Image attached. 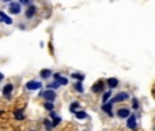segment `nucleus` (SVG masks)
<instances>
[{
    "mask_svg": "<svg viewBox=\"0 0 155 131\" xmlns=\"http://www.w3.org/2000/svg\"><path fill=\"white\" fill-rule=\"evenodd\" d=\"M44 98L46 101H50V102H53V101L56 100V93L50 89V90H46V92H44Z\"/></svg>",
    "mask_w": 155,
    "mask_h": 131,
    "instance_id": "obj_1",
    "label": "nucleus"
},
{
    "mask_svg": "<svg viewBox=\"0 0 155 131\" xmlns=\"http://www.w3.org/2000/svg\"><path fill=\"white\" fill-rule=\"evenodd\" d=\"M127 126H128V127H129L131 130H135V128H136L137 127V123H136V118H135V116H133V115H132V116H128V120H127Z\"/></svg>",
    "mask_w": 155,
    "mask_h": 131,
    "instance_id": "obj_2",
    "label": "nucleus"
},
{
    "mask_svg": "<svg viewBox=\"0 0 155 131\" xmlns=\"http://www.w3.org/2000/svg\"><path fill=\"white\" fill-rule=\"evenodd\" d=\"M26 87L29 89V90H37V89H40L41 87V83L37 81H30L26 83Z\"/></svg>",
    "mask_w": 155,
    "mask_h": 131,
    "instance_id": "obj_3",
    "label": "nucleus"
},
{
    "mask_svg": "<svg viewBox=\"0 0 155 131\" xmlns=\"http://www.w3.org/2000/svg\"><path fill=\"white\" fill-rule=\"evenodd\" d=\"M10 13L16 15V14L20 13V4L19 3H11L10 4Z\"/></svg>",
    "mask_w": 155,
    "mask_h": 131,
    "instance_id": "obj_4",
    "label": "nucleus"
},
{
    "mask_svg": "<svg viewBox=\"0 0 155 131\" xmlns=\"http://www.w3.org/2000/svg\"><path fill=\"white\" fill-rule=\"evenodd\" d=\"M128 97H129V96H128V93H118L117 96H116V97H114V98L110 101V102H112V104H114V102H118V101H124V100H127Z\"/></svg>",
    "mask_w": 155,
    "mask_h": 131,
    "instance_id": "obj_5",
    "label": "nucleus"
},
{
    "mask_svg": "<svg viewBox=\"0 0 155 131\" xmlns=\"http://www.w3.org/2000/svg\"><path fill=\"white\" fill-rule=\"evenodd\" d=\"M13 89H14V86L11 85V83L6 85V86H4V89H3V94H4L6 97H8V96L11 94V92H13Z\"/></svg>",
    "mask_w": 155,
    "mask_h": 131,
    "instance_id": "obj_6",
    "label": "nucleus"
},
{
    "mask_svg": "<svg viewBox=\"0 0 155 131\" xmlns=\"http://www.w3.org/2000/svg\"><path fill=\"white\" fill-rule=\"evenodd\" d=\"M120 118H128L131 115L129 109H127V108H123V109H118V113H117Z\"/></svg>",
    "mask_w": 155,
    "mask_h": 131,
    "instance_id": "obj_7",
    "label": "nucleus"
},
{
    "mask_svg": "<svg viewBox=\"0 0 155 131\" xmlns=\"http://www.w3.org/2000/svg\"><path fill=\"white\" fill-rule=\"evenodd\" d=\"M104 90V82H98L93 86V92L94 93H98V92H102Z\"/></svg>",
    "mask_w": 155,
    "mask_h": 131,
    "instance_id": "obj_8",
    "label": "nucleus"
},
{
    "mask_svg": "<svg viewBox=\"0 0 155 131\" xmlns=\"http://www.w3.org/2000/svg\"><path fill=\"white\" fill-rule=\"evenodd\" d=\"M36 11H37L36 6H30L29 8H27V11H26V17H27V18H31V17L36 14Z\"/></svg>",
    "mask_w": 155,
    "mask_h": 131,
    "instance_id": "obj_9",
    "label": "nucleus"
},
{
    "mask_svg": "<svg viewBox=\"0 0 155 131\" xmlns=\"http://www.w3.org/2000/svg\"><path fill=\"white\" fill-rule=\"evenodd\" d=\"M0 19H1V21H4V22H6L7 25L13 23V21H11V18H10V17H7L6 14L3 13V11H0Z\"/></svg>",
    "mask_w": 155,
    "mask_h": 131,
    "instance_id": "obj_10",
    "label": "nucleus"
},
{
    "mask_svg": "<svg viewBox=\"0 0 155 131\" xmlns=\"http://www.w3.org/2000/svg\"><path fill=\"white\" fill-rule=\"evenodd\" d=\"M55 81L60 82V85H67V79H65V78H63L60 74H55Z\"/></svg>",
    "mask_w": 155,
    "mask_h": 131,
    "instance_id": "obj_11",
    "label": "nucleus"
},
{
    "mask_svg": "<svg viewBox=\"0 0 155 131\" xmlns=\"http://www.w3.org/2000/svg\"><path fill=\"white\" fill-rule=\"evenodd\" d=\"M108 85H109V87H117L118 81L116 78H109V79H108Z\"/></svg>",
    "mask_w": 155,
    "mask_h": 131,
    "instance_id": "obj_12",
    "label": "nucleus"
},
{
    "mask_svg": "<svg viewBox=\"0 0 155 131\" xmlns=\"http://www.w3.org/2000/svg\"><path fill=\"white\" fill-rule=\"evenodd\" d=\"M14 115H15L16 120H23V116H25V115H23V109H16Z\"/></svg>",
    "mask_w": 155,
    "mask_h": 131,
    "instance_id": "obj_13",
    "label": "nucleus"
},
{
    "mask_svg": "<svg viewBox=\"0 0 155 131\" xmlns=\"http://www.w3.org/2000/svg\"><path fill=\"white\" fill-rule=\"evenodd\" d=\"M102 109H104L108 115H110V116H112V102H110V104H105V105L102 106Z\"/></svg>",
    "mask_w": 155,
    "mask_h": 131,
    "instance_id": "obj_14",
    "label": "nucleus"
},
{
    "mask_svg": "<svg viewBox=\"0 0 155 131\" xmlns=\"http://www.w3.org/2000/svg\"><path fill=\"white\" fill-rule=\"evenodd\" d=\"M76 113V118L78 119H86L87 118V113L84 111H79V112H75Z\"/></svg>",
    "mask_w": 155,
    "mask_h": 131,
    "instance_id": "obj_15",
    "label": "nucleus"
},
{
    "mask_svg": "<svg viewBox=\"0 0 155 131\" xmlns=\"http://www.w3.org/2000/svg\"><path fill=\"white\" fill-rule=\"evenodd\" d=\"M50 74H52L50 70H42V71H41V76H42V78H48Z\"/></svg>",
    "mask_w": 155,
    "mask_h": 131,
    "instance_id": "obj_16",
    "label": "nucleus"
},
{
    "mask_svg": "<svg viewBox=\"0 0 155 131\" xmlns=\"http://www.w3.org/2000/svg\"><path fill=\"white\" fill-rule=\"evenodd\" d=\"M75 90H76V92H79V93H83V86H82L80 82H78V83L75 85Z\"/></svg>",
    "mask_w": 155,
    "mask_h": 131,
    "instance_id": "obj_17",
    "label": "nucleus"
},
{
    "mask_svg": "<svg viewBox=\"0 0 155 131\" xmlns=\"http://www.w3.org/2000/svg\"><path fill=\"white\" fill-rule=\"evenodd\" d=\"M76 108H79V104H78V102H72V104H71V106H69L71 112H76Z\"/></svg>",
    "mask_w": 155,
    "mask_h": 131,
    "instance_id": "obj_18",
    "label": "nucleus"
},
{
    "mask_svg": "<svg viewBox=\"0 0 155 131\" xmlns=\"http://www.w3.org/2000/svg\"><path fill=\"white\" fill-rule=\"evenodd\" d=\"M59 86H60V82H57V81H55L53 83H49V85H48V87H50V89H57Z\"/></svg>",
    "mask_w": 155,
    "mask_h": 131,
    "instance_id": "obj_19",
    "label": "nucleus"
},
{
    "mask_svg": "<svg viewBox=\"0 0 155 131\" xmlns=\"http://www.w3.org/2000/svg\"><path fill=\"white\" fill-rule=\"evenodd\" d=\"M45 109H48V111H52V109H53V104H52L50 101L45 102Z\"/></svg>",
    "mask_w": 155,
    "mask_h": 131,
    "instance_id": "obj_20",
    "label": "nucleus"
},
{
    "mask_svg": "<svg viewBox=\"0 0 155 131\" xmlns=\"http://www.w3.org/2000/svg\"><path fill=\"white\" fill-rule=\"evenodd\" d=\"M72 76H74V78H76V79H79V81H83V78H84L82 74H76V72H75V74H72Z\"/></svg>",
    "mask_w": 155,
    "mask_h": 131,
    "instance_id": "obj_21",
    "label": "nucleus"
},
{
    "mask_svg": "<svg viewBox=\"0 0 155 131\" xmlns=\"http://www.w3.org/2000/svg\"><path fill=\"white\" fill-rule=\"evenodd\" d=\"M109 97H110V92H106V93L104 94V98H102V101H104V102H106V101L109 100Z\"/></svg>",
    "mask_w": 155,
    "mask_h": 131,
    "instance_id": "obj_22",
    "label": "nucleus"
},
{
    "mask_svg": "<svg viewBox=\"0 0 155 131\" xmlns=\"http://www.w3.org/2000/svg\"><path fill=\"white\" fill-rule=\"evenodd\" d=\"M60 120H61L60 118H57V116H55V118H53V126L59 124V123H60Z\"/></svg>",
    "mask_w": 155,
    "mask_h": 131,
    "instance_id": "obj_23",
    "label": "nucleus"
},
{
    "mask_svg": "<svg viewBox=\"0 0 155 131\" xmlns=\"http://www.w3.org/2000/svg\"><path fill=\"white\" fill-rule=\"evenodd\" d=\"M45 126H46L48 128H52V124L49 123V120H45Z\"/></svg>",
    "mask_w": 155,
    "mask_h": 131,
    "instance_id": "obj_24",
    "label": "nucleus"
},
{
    "mask_svg": "<svg viewBox=\"0 0 155 131\" xmlns=\"http://www.w3.org/2000/svg\"><path fill=\"white\" fill-rule=\"evenodd\" d=\"M30 1H31V0H20V3H22V4H30Z\"/></svg>",
    "mask_w": 155,
    "mask_h": 131,
    "instance_id": "obj_25",
    "label": "nucleus"
},
{
    "mask_svg": "<svg viewBox=\"0 0 155 131\" xmlns=\"http://www.w3.org/2000/svg\"><path fill=\"white\" fill-rule=\"evenodd\" d=\"M139 106V102H137V100H133V108H137Z\"/></svg>",
    "mask_w": 155,
    "mask_h": 131,
    "instance_id": "obj_26",
    "label": "nucleus"
},
{
    "mask_svg": "<svg viewBox=\"0 0 155 131\" xmlns=\"http://www.w3.org/2000/svg\"><path fill=\"white\" fill-rule=\"evenodd\" d=\"M3 78H4V76H3V74H0V81H1Z\"/></svg>",
    "mask_w": 155,
    "mask_h": 131,
    "instance_id": "obj_27",
    "label": "nucleus"
},
{
    "mask_svg": "<svg viewBox=\"0 0 155 131\" xmlns=\"http://www.w3.org/2000/svg\"><path fill=\"white\" fill-rule=\"evenodd\" d=\"M4 1H10V0H4Z\"/></svg>",
    "mask_w": 155,
    "mask_h": 131,
    "instance_id": "obj_28",
    "label": "nucleus"
},
{
    "mask_svg": "<svg viewBox=\"0 0 155 131\" xmlns=\"http://www.w3.org/2000/svg\"><path fill=\"white\" fill-rule=\"evenodd\" d=\"M0 113H1V109H0Z\"/></svg>",
    "mask_w": 155,
    "mask_h": 131,
    "instance_id": "obj_29",
    "label": "nucleus"
},
{
    "mask_svg": "<svg viewBox=\"0 0 155 131\" xmlns=\"http://www.w3.org/2000/svg\"><path fill=\"white\" fill-rule=\"evenodd\" d=\"M31 131H34V130H31Z\"/></svg>",
    "mask_w": 155,
    "mask_h": 131,
    "instance_id": "obj_30",
    "label": "nucleus"
}]
</instances>
